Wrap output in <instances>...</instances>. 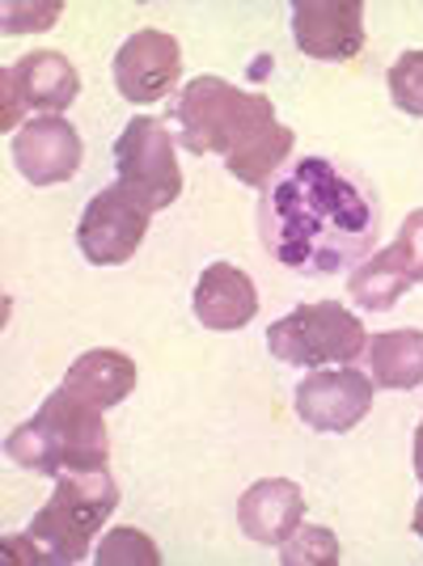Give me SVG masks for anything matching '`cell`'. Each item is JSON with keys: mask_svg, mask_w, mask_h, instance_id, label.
Instances as JSON below:
<instances>
[{"mask_svg": "<svg viewBox=\"0 0 423 566\" xmlns=\"http://www.w3.org/2000/svg\"><path fill=\"white\" fill-rule=\"evenodd\" d=\"M381 203L364 178L322 157H301L292 174L262 190L259 237L267 254L301 275H343L373 254Z\"/></svg>", "mask_w": 423, "mask_h": 566, "instance_id": "1", "label": "cell"}, {"mask_svg": "<svg viewBox=\"0 0 423 566\" xmlns=\"http://www.w3.org/2000/svg\"><path fill=\"white\" fill-rule=\"evenodd\" d=\"M60 13H64V4L60 0H34V4H4V34H30V30H51V25L60 22Z\"/></svg>", "mask_w": 423, "mask_h": 566, "instance_id": "21", "label": "cell"}, {"mask_svg": "<svg viewBox=\"0 0 423 566\" xmlns=\"http://www.w3.org/2000/svg\"><path fill=\"white\" fill-rule=\"evenodd\" d=\"M118 486L111 470L90 473H60L55 495L39 507L30 528L18 537H4V558L9 563H43L69 566L90 554V542L97 528L115 516Z\"/></svg>", "mask_w": 423, "mask_h": 566, "instance_id": "3", "label": "cell"}, {"mask_svg": "<svg viewBox=\"0 0 423 566\" xmlns=\"http://www.w3.org/2000/svg\"><path fill=\"white\" fill-rule=\"evenodd\" d=\"M423 283V208L402 220L399 237L390 250H376L360 262L348 280V292L360 308L369 313H385L394 308L411 292Z\"/></svg>", "mask_w": 423, "mask_h": 566, "instance_id": "8", "label": "cell"}, {"mask_svg": "<svg viewBox=\"0 0 423 566\" xmlns=\"http://www.w3.org/2000/svg\"><path fill=\"white\" fill-rule=\"evenodd\" d=\"M115 169L118 187L132 190L144 208L162 212L183 195V169H178V153L169 140V127L153 115H136L123 136L115 140Z\"/></svg>", "mask_w": 423, "mask_h": 566, "instance_id": "6", "label": "cell"}, {"mask_svg": "<svg viewBox=\"0 0 423 566\" xmlns=\"http://www.w3.org/2000/svg\"><path fill=\"white\" fill-rule=\"evenodd\" d=\"M64 389L72 398L90 401L94 410H111L123 398H132L136 389V364L115 347H97L85 352L69 373H64Z\"/></svg>", "mask_w": 423, "mask_h": 566, "instance_id": "16", "label": "cell"}, {"mask_svg": "<svg viewBox=\"0 0 423 566\" xmlns=\"http://www.w3.org/2000/svg\"><path fill=\"white\" fill-rule=\"evenodd\" d=\"M183 76V48L165 30H136L115 55V85L132 106L162 102Z\"/></svg>", "mask_w": 423, "mask_h": 566, "instance_id": "11", "label": "cell"}, {"mask_svg": "<svg viewBox=\"0 0 423 566\" xmlns=\"http://www.w3.org/2000/svg\"><path fill=\"white\" fill-rule=\"evenodd\" d=\"M4 452L13 465H22L30 473H90L106 470L111 461V431L102 423V410H94L90 401L72 398L69 389L60 385L39 415L22 423L9 440Z\"/></svg>", "mask_w": 423, "mask_h": 566, "instance_id": "4", "label": "cell"}, {"mask_svg": "<svg viewBox=\"0 0 423 566\" xmlns=\"http://www.w3.org/2000/svg\"><path fill=\"white\" fill-rule=\"evenodd\" d=\"M306 520V495L292 478H262L237 499V524L250 542L280 549Z\"/></svg>", "mask_w": 423, "mask_h": 566, "instance_id": "13", "label": "cell"}, {"mask_svg": "<svg viewBox=\"0 0 423 566\" xmlns=\"http://www.w3.org/2000/svg\"><path fill=\"white\" fill-rule=\"evenodd\" d=\"M9 72H13L22 106L39 111V115H64L81 94V72L72 69L60 51H30Z\"/></svg>", "mask_w": 423, "mask_h": 566, "instance_id": "15", "label": "cell"}, {"mask_svg": "<svg viewBox=\"0 0 423 566\" xmlns=\"http://www.w3.org/2000/svg\"><path fill=\"white\" fill-rule=\"evenodd\" d=\"M415 478L423 482V423L415 427Z\"/></svg>", "mask_w": 423, "mask_h": 566, "instance_id": "23", "label": "cell"}, {"mask_svg": "<svg viewBox=\"0 0 423 566\" xmlns=\"http://www.w3.org/2000/svg\"><path fill=\"white\" fill-rule=\"evenodd\" d=\"M13 166L30 187H60L81 169V136L64 115L25 118L13 136Z\"/></svg>", "mask_w": 423, "mask_h": 566, "instance_id": "12", "label": "cell"}, {"mask_svg": "<svg viewBox=\"0 0 423 566\" xmlns=\"http://www.w3.org/2000/svg\"><path fill=\"white\" fill-rule=\"evenodd\" d=\"M94 563L97 566H157L162 563V554H157V545L148 542L144 533H136V528H118V533H111L106 542L97 545Z\"/></svg>", "mask_w": 423, "mask_h": 566, "instance_id": "20", "label": "cell"}, {"mask_svg": "<svg viewBox=\"0 0 423 566\" xmlns=\"http://www.w3.org/2000/svg\"><path fill=\"white\" fill-rule=\"evenodd\" d=\"M369 373L381 389H420L423 385V331H385L369 338Z\"/></svg>", "mask_w": 423, "mask_h": 566, "instance_id": "17", "label": "cell"}, {"mask_svg": "<svg viewBox=\"0 0 423 566\" xmlns=\"http://www.w3.org/2000/svg\"><path fill=\"white\" fill-rule=\"evenodd\" d=\"M153 208H144L132 190L115 187L97 190L90 208L81 212L76 224V250L94 266H123L141 250L144 233H148Z\"/></svg>", "mask_w": 423, "mask_h": 566, "instance_id": "7", "label": "cell"}, {"mask_svg": "<svg viewBox=\"0 0 423 566\" xmlns=\"http://www.w3.org/2000/svg\"><path fill=\"white\" fill-rule=\"evenodd\" d=\"M283 566H334L339 563V542L322 524H301L288 542L280 545Z\"/></svg>", "mask_w": 423, "mask_h": 566, "instance_id": "18", "label": "cell"}, {"mask_svg": "<svg viewBox=\"0 0 423 566\" xmlns=\"http://www.w3.org/2000/svg\"><path fill=\"white\" fill-rule=\"evenodd\" d=\"M373 380L355 373L352 364L309 368V377L297 385L292 406H297V419L306 427L327 431V436H343L373 410Z\"/></svg>", "mask_w": 423, "mask_h": 566, "instance_id": "9", "label": "cell"}, {"mask_svg": "<svg viewBox=\"0 0 423 566\" xmlns=\"http://www.w3.org/2000/svg\"><path fill=\"white\" fill-rule=\"evenodd\" d=\"M169 115L195 157L220 153L229 174L246 187H267L297 144L292 127H283L276 118L271 97L237 90L234 81H220V76L187 81V90L174 97Z\"/></svg>", "mask_w": 423, "mask_h": 566, "instance_id": "2", "label": "cell"}, {"mask_svg": "<svg viewBox=\"0 0 423 566\" xmlns=\"http://www.w3.org/2000/svg\"><path fill=\"white\" fill-rule=\"evenodd\" d=\"M411 528L423 537V495H420V503H415V520H411Z\"/></svg>", "mask_w": 423, "mask_h": 566, "instance_id": "24", "label": "cell"}, {"mask_svg": "<svg viewBox=\"0 0 423 566\" xmlns=\"http://www.w3.org/2000/svg\"><path fill=\"white\" fill-rule=\"evenodd\" d=\"M0 90H4V106H0V127L4 132H18V118H22V97H18V85H13V72H0Z\"/></svg>", "mask_w": 423, "mask_h": 566, "instance_id": "22", "label": "cell"}, {"mask_svg": "<svg viewBox=\"0 0 423 566\" xmlns=\"http://www.w3.org/2000/svg\"><path fill=\"white\" fill-rule=\"evenodd\" d=\"M292 39L301 55L343 64L364 51V4L360 0H292Z\"/></svg>", "mask_w": 423, "mask_h": 566, "instance_id": "10", "label": "cell"}, {"mask_svg": "<svg viewBox=\"0 0 423 566\" xmlns=\"http://www.w3.org/2000/svg\"><path fill=\"white\" fill-rule=\"evenodd\" d=\"M267 347L280 364L292 368H327V364H355L369 347V334L352 308H343L339 301H313L280 317L267 331Z\"/></svg>", "mask_w": 423, "mask_h": 566, "instance_id": "5", "label": "cell"}, {"mask_svg": "<svg viewBox=\"0 0 423 566\" xmlns=\"http://www.w3.org/2000/svg\"><path fill=\"white\" fill-rule=\"evenodd\" d=\"M390 97L402 115L423 118V51H402L390 64Z\"/></svg>", "mask_w": 423, "mask_h": 566, "instance_id": "19", "label": "cell"}, {"mask_svg": "<svg viewBox=\"0 0 423 566\" xmlns=\"http://www.w3.org/2000/svg\"><path fill=\"white\" fill-rule=\"evenodd\" d=\"M190 308H195L199 326L229 334L255 322V313H259V292H255V280H250L241 266H234V262H212L208 271L199 275V283H195Z\"/></svg>", "mask_w": 423, "mask_h": 566, "instance_id": "14", "label": "cell"}]
</instances>
